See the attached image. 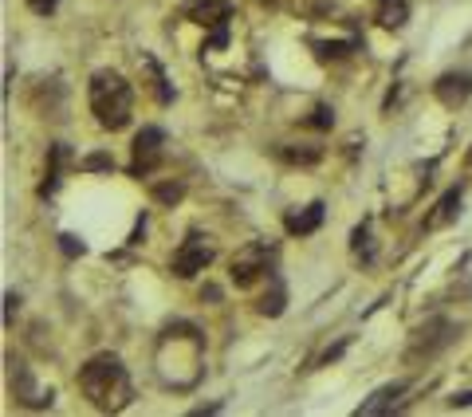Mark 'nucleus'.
I'll return each mask as SVG.
<instances>
[{
	"mask_svg": "<svg viewBox=\"0 0 472 417\" xmlns=\"http://www.w3.org/2000/svg\"><path fill=\"white\" fill-rule=\"evenodd\" d=\"M154 370H158L161 386L193 390L205 370V335L193 323H170L154 350Z\"/></svg>",
	"mask_w": 472,
	"mask_h": 417,
	"instance_id": "obj_1",
	"label": "nucleus"
},
{
	"mask_svg": "<svg viewBox=\"0 0 472 417\" xmlns=\"http://www.w3.org/2000/svg\"><path fill=\"white\" fill-rule=\"evenodd\" d=\"M79 390L90 397V406L99 413H119V409L130 406L134 386H130V374L122 366L119 355H95L87 366L79 370Z\"/></svg>",
	"mask_w": 472,
	"mask_h": 417,
	"instance_id": "obj_2",
	"label": "nucleus"
},
{
	"mask_svg": "<svg viewBox=\"0 0 472 417\" xmlns=\"http://www.w3.org/2000/svg\"><path fill=\"white\" fill-rule=\"evenodd\" d=\"M90 110L102 130H122L134 114V91L119 71H95L90 75Z\"/></svg>",
	"mask_w": 472,
	"mask_h": 417,
	"instance_id": "obj_3",
	"label": "nucleus"
},
{
	"mask_svg": "<svg viewBox=\"0 0 472 417\" xmlns=\"http://www.w3.org/2000/svg\"><path fill=\"white\" fill-rule=\"evenodd\" d=\"M268 272H271V244H264V240H252L232 256V284L236 288H248Z\"/></svg>",
	"mask_w": 472,
	"mask_h": 417,
	"instance_id": "obj_4",
	"label": "nucleus"
},
{
	"mask_svg": "<svg viewBox=\"0 0 472 417\" xmlns=\"http://www.w3.org/2000/svg\"><path fill=\"white\" fill-rule=\"evenodd\" d=\"M217 260V249L209 244V237H189L185 244H181L177 252H173V276L177 279H189V276H197V272H205Z\"/></svg>",
	"mask_w": 472,
	"mask_h": 417,
	"instance_id": "obj_5",
	"label": "nucleus"
},
{
	"mask_svg": "<svg viewBox=\"0 0 472 417\" xmlns=\"http://www.w3.org/2000/svg\"><path fill=\"white\" fill-rule=\"evenodd\" d=\"M161 142H166V134H161L158 126H142L138 134H134V158H130V173L134 178H150L154 169H158L161 161Z\"/></svg>",
	"mask_w": 472,
	"mask_h": 417,
	"instance_id": "obj_6",
	"label": "nucleus"
},
{
	"mask_svg": "<svg viewBox=\"0 0 472 417\" xmlns=\"http://www.w3.org/2000/svg\"><path fill=\"white\" fill-rule=\"evenodd\" d=\"M189 24H201V28H224L232 20V4L229 0H189L185 12H181Z\"/></svg>",
	"mask_w": 472,
	"mask_h": 417,
	"instance_id": "obj_7",
	"label": "nucleus"
},
{
	"mask_svg": "<svg viewBox=\"0 0 472 417\" xmlns=\"http://www.w3.org/2000/svg\"><path fill=\"white\" fill-rule=\"evenodd\" d=\"M452 335H457V327H452L449 319H429V323L417 331V347L410 350V362H413V358H422V355L433 358L441 347H449V338H452Z\"/></svg>",
	"mask_w": 472,
	"mask_h": 417,
	"instance_id": "obj_8",
	"label": "nucleus"
},
{
	"mask_svg": "<svg viewBox=\"0 0 472 417\" xmlns=\"http://www.w3.org/2000/svg\"><path fill=\"white\" fill-rule=\"evenodd\" d=\"M12 390H16V397H20L24 406H32V409H48L51 406V390H48V394H43V390H36L32 370L24 366L20 358H12Z\"/></svg>",
	"mask_w": 472,
	"mask_h": 417,
	"instance_id": "obj_9",
	"label": "nucleus"
},
{
	"mask_svg": "<svg viewBox=\"0 0 472 417\" xmlns=\"http://www.w3.org/2000/svg\"><path fill=\"white\" fill-rule=\"evenodd\" d=\"M433 91H437V99H441L445 107H461V102L472 95V75H464V71H457V75H441Z\"/></svg>",
	"mask_w": 472,
	"mask_h": 417,
	"instance_id": "obj_10",
	"label": "nucleus"
},
{
	"mask_svg": "<svg viewBox=\"0 0 472 417\" xmlns=\"http://www.w3.org/2000/svg\"><path fill=\"white\" fill-rule=\"evenodd\" d=\"M71 161V150L63 146V142H55V146H48V169H43V185H40V197H51L55 189H60L63 181V166Z\"/></svg>",
	"mask_w": 472,
	"mask_h": 417,
	"instance_id": "obj_11",
	"label": "nucleus"
},
{
	"mask_svg": "<svg viewBox=\"0 0 472 417\" xmlns=\"http://www.w3.org/2000/svg\"><path fill=\"white\" fill-rule=\"evenodd\" d=\"M410 390V382H390V386H382V390H374L366 402L358 406V413L362 417H374V413H386V409H393L398 406V397Z\"/></svg>",
	"mask_w": 472,
	"mask_h": 417,
	"instance_id": "obj_12",
	"label": "nucleus"
},
{
	"mask_svg": "<svg viewBox=\"0 0 472 417\" xmlns=\"http://www.w3.org/2000/svg\"><path fill=\"white\" fill-rule=\"evenodd\" d=\"M323 213H327V205H323V201H311L307 208H299V213H292V217L283 220V229L292 232V237H307V232H315L323 225Z\"/></svg>",
	"mask_w": 472,
	"mask_h": 417,
	"instance_id": "obj_13",
	"label": "nucleus"
},
{
	"mask_svg": "<svg viewBox=\"0 0 472 417\" xmlns=\"http://www.w3.org/2000/svg\"><path fill=\"white\" fill-rule=\"evenodd\" d=\"M374 20L382 24V28H402L410 20V0H378Z\"/></svg>",
	"mask_w": 472,
	"mask_h": 417,
	"instance_id": "obj_14",
	"label": "nucleus"
},
{
	"mask_svg": "<svg viewBox=\"0 0 472 417\" xmlns=\"http://www.w3.org/2000/svg\"><path fill=\"white\" fill-rule=\"evenodd\" d=\"M457 213H461V185L449 189V193L437 201V213H433V217H425V229H441V225H449Z\"/></svg>",
	"mask_w": 472,
	"mask_h": 417,
	"instance_id": "obj_15",
	"label": "nucleus"
},
{
	"mask_svg": "<svg viewBox=\"0 0 472 417\" xmlns=\"http://www.w3.org/2000/svg\"><path fill=\"white\" fill-rule=\"evenodd\" d=\"M142 67L150 71L154 91H158V102H173V87H170V79H166V71L158 67V60H154L150 51H142Z\"/></svg>",
	"mask_w": 472,
	"mask_h": 417,
	"instance_id": "obj_16",
	"label": "nucleus"
},
{
	"mask_svg": "<svg viewBox=\"0 0 472 417\" xmlns=\"http://www.w3.org/2000/svg\"><path fill=\"white\" fill-rule=\"evenodd\" d=\"M283 303H288V291H283L280 276L271 272V291L260 299V315H283Z\"/></svg>",
	"mask_w": 472,
	"mask_h": 417,
	"instance_id": "obj_17",
	"label": "nucleus"
},
{
	"mask_svg": "<svg viewBox=\"0 0 472 417\" xmlns=\"http://www.w3.org/2000/svg\"><path fill=\"white\" fill-rule=\"evenodd\" d=\"M311 48L319 51L323 60H342V55H351V51L358 48V40H323V44L315 40Z\"/></svg>",
	"mask_w": 472,
	"mask_h": 417,
	"instance_id": "obj_18",
	"label": "nucleus"
},
{
	"mask_svg": "<svg viewBox=\"0 0 472 417\" xmlns=\"http://www.w3.org/2000/svg\"><path fill=\"white\" fill-rule=\"evenodd\" d=\"M181 197H185V185H181V181H166V185H154V201H161V205H177Z\"/></svg>",
	"mask_w": 472,
	"mask_h": 417,
	"instance_id": "obj_19",
	"label": "nucleus"
},
{
	"mask_svg": "<svg viewBox=\"0 0 472 417\" xmlns=\"http://www.w3.org/2000/svg\"><path fill=\"white\" fill-rule=\"evenodd\" d=\"M351 249L358 252V256L374 260V252H370V225H358V229H354V237H351Z\"/></svg>",
	"mask_w": 472,
	"mask_h": 417,
	"instance_id": "obj_20",
	"label": "nucleus"
},
{
	"mask_svg": "<svg viewBox=\"0 0 472 417\" xmlns=\"http://www.w3.org/2000/svg\"><path fill=\"white\" fill-rule=\"evenodd\" d=\"M79 169H87V173H99V169H114V158H111V154H90V158L79 161Z\"/></svg>",
	"mask_w": 472,
	"mask_h": 417,
	"instance_id": "obj_21",
	"label": "nucleus"
},
{
	"mask_svg": "<svg viewBox=\"0 0 472 417\" xmlns=\"http://www.w3.org/2000/svg\"><path fill=\"white\" fill-rule=\"evenodd\" d=\"M60 252H63V256H71V260H75V256H83L87 249H83V240H79V237H71V232H63V237H60Z\"/></svg>",
	"mask_w": 472,
	"mask_h": 417,
	"instance_id": "obj_22",
	"label": "nucleus"
},
{
	"mask_svg": "<svg viewBox=\"0 0 472 417\" xmlns=\"http://www.w3.org/2000/svg\"><path fill=\"white\" fill-rule=\"evenodd\" d=\"M307 122H311L315 130H331V126H335V110H331V107H315V114H311Z\"/></svg>",
	"mask_w": 472,
	"mask_h": 417,
	"instance_id": "obj_23",
	"label": "nucleus"
},
{
	"mask_svg": "<svg viewBox=\"0 0 472 417\" xmlns=\"http://www.w3.org/2000/svg\"><path fill=\"white\" fill-rule=\"evenodd\" d=\"M288 161H303V166H311V161H319V150H280Z\"/></svg>",
	"mask_w": 472,
	"mask_h": 417,
	"instance_id": "obj_24",
	"label": "nucleus"
},
{
	"mask_svg": "<svg viewBox=\"0 0 472 417\" xmlns=\"http://www.w3.org/2000/svg\"><path fill=\"white\" fill-rule=\"evenodd\" d=\"M28 8L36 12V16H51V12L60 8V0H28Z\"/></svg>",
	"mask_w": 472,
	"mask_h": 417,
	"instance_id": "obj_25",
	"label": "nucleus"
},
{
	"mask_svg": "<svg viewBox=\"0 0 472 417\" xmlns=\"http://www.w3.org/2000/svg\"><path fill=\"white\" fill-rule=\"evenodd\" d=\"M16 307H20V296H16V291H8V296H4V323H8V327H12V315H16Z\"/></svg>",
	"mask_w": 472,
	"mask_h": 417,
	"instance_id": "obj_26",
	"label": "nucleus"
},
{
	"mask_svg": "<svg viewBox=\"0 0 472 417\" xmlns=\"http://www.w3.org/2000/svg\"><path fill=\"white\" fill-rule=\"evenodd\" d=\"M449 406H452V409H457V406H472V390H464V394L449 397Z\"/></svg>",
	"mask_w": 472,
	"mask_h": 417,
	"instance_id": "obj_27",
	"label": "nucleus"
},
{
	"mask_svg": "<svg viewBox=\"0 0 472 417\" xmlns=\"http://www.w3.org/2000/svg\"><path fill=\"white\" fill-rule=\"evenodd\" d=\"M201 299H221V288H213V284H209V288L201 291Z\"/></svg>",
	"mask_w": 472,
	"mask_h": 417,
	"instance_id": "obj_28",
	"label": "nucleus"
}]
</instances>
